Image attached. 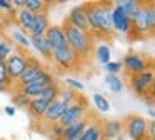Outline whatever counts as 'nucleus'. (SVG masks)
Segmentation results:
<instances>
[{
	"mask_svg": "<svg viewBox=\"0 0 155 140\" xmlns=\"http://www.w3.org/2000/svg\"><path fill=\"white\" fill-rule=\"evenodd\" d=\"M88 33L94 38H110L114 37L112 28V3L110 2H87L84 3Z\"/></svg>",
	"mask_w": 155,
	"mask_h": 140,
	"instance_id": "1",
	"label": "nucleus"
},
{
	"mask_svg": "<svg viewBox=\"0 0 155 140\" xmlns=\"http://www.w3.org/2000/svg\"><path fill=\"white\" fill-rule=\"evenodd\" d=\"M64 28L65 38H67V45L70 47V50L78 57V58H88L94 53V45H95V38L90 35L88 32L78 30L75 27L68 25V23H62Z\"/></svg>",
	"mask_w": 155,
	"mask_h": 140,
	"instance_id": "2",
	"label": "nucleus"
},
{
	"mask_svg": "<svg viewBox=\"0 0 155 140\" xmlns=\"http://www.w3.org/2000/svg\"><path fill=\"white\" fill-rule=\"evenodd\" d=\"M155 30V7L153 3H143L137 15L132 18L130 35L134 38H147Z\"/></svg>",
	"mask_w": 155,
	"mask_h": 140,
	"instance_id": "3",
	"label": "nucleus"
},
{
	"mask_svg": "<svg viewBox=\"0 0 155 140\" xmlns=\"http://www.w3.org/2000/svg\"><path fill=\"white\" fill-rule=\"evenodd\" d=\"M120 62H122V67H124V73L127 77L138 75V73H143V72H150L152 65H153L150 57H147L145 53H138V52L125 53Z\"/></svg>",
	"mask_w": 155,
	"mask_h": 140,
	"instance_id": "4",
	"label": "nucleus"
},
{
	"mask_svg": "<svg viewBox=\"0 0 155 140\" xmlns=\"http://www.w3.org/2000/svg\"><path fill=\"white\" fill-rule=\"evenodd\" d=\"M147 118L137 113H130L122 120L125 138L128 140H148L147 137Z\"/></svg>",
	"mask_w": 155,
	"mask_h": 140,
	"instance_id": "5",
	"label": "nucleus"
},
{
	"mask_svg": "<svg viewBox=\"0 0 155 140\" xmlns=\"http://www.w3.org/2000/svg\"><path fill=\"white\" fill-rule=\"evenodd\" d=\"M153 82H155L153 70L128 77V87H130V90L138 97L150 95V93L153 92Z\"/></svg>",
	"mask_w": 155,
	"mask_h": 140,
	"instance_id": "6",
	"label": "nucleus"
},
{
	"mask_svg": "<svg viewBox=\"0 0 155 140\" xmlns=\"http://www.w3.org/2000/svg\"><path fill=\"white\" fill-rule=\"evenodd\" d=\"M87 115H88L87 98H85V97H78L77 102H74L72 105L67 107V110L64 112V115L58 120V123H60L62 127H67V125H70V123H75V122H78V120L85 118Z\"/></svg>",
	"mask_w": 155,
	"mask_h": 140,
	"instance_id": "7",
	"label": "nucleus"
},
{
	"mask_svg": "<svg viewBox=\"0 0 155 140\" xmlns=\"http://www.w3.org/2000/svg\"><path fill=\"white\" fill-rule=\"evenodd\" d=\"M52 62L62 70H75L80 67V62L82 58H78L74 52L70 50V47H64L60 50H54L52 52Z\"/></svg>",
	"mask_w": 155,
	"mask_h": 140,
	"instance_id": "8",
	"label": "nucleus"
},
{
	"mask_svg": "<svg viewBox=\"0 0 155 140\" xmlns=\"http://www.w3.org/2000/svg\"><path fill=\"white\" fill-rule=\"evenodd\" d=\"M5 68H7V73H8V78L12 82H17L18 77L25 72L27 68V58H25V52L24 50H17L14 52L7 60H5Z\"/></svg>",
	"mask_w": 155,
	"mask_h": 140,
	"instance_id": "9",
	"label": "nucleus"
},
{
	"mask_svg": "<svg viewBox=\"0 0 155 140\" xmlns=\"http://www.w3.org/2000/svg\"><path fill=\"white\" fill-rule=\"evenodd\" d=\"M112 28L114 32L122 33V35H130V30H132V20L128 18L127 15L124 13V10L120 7L114 5L112 3Z\"/></svg>",
	"mask_w": 155,
	"mask_h": 140,
	"instance_id": "10",
	"label": "nucleus"
},
{
	"mask_svg": "<svg viewBox=\"0 0 155 140\" xmlns=\"http://www.w3.org/2000/svg\"><path fill=\"white\" fill-rule=\"evenodd\" d=\"M44 37H45V40H47L48 47L52 48V52L67 47V38H65V33H64L62 25H50Z\"/></svg>",
	"mask_w": 155,
	"mask_h": 140,
	"instance_id": "11",
	"label": "nucleus"
},
{
	"mask_svg": "<svg viewBox=\"0 0 155 140\" xmlns=\"http://www.w3.org/2000/svg\"><path fill=\"white\" fill-rule=\"evenodd\" d=\"M65 23L75 27L78 30H84V32H88V25H87V18H85V10L84 5H75L70 8L67 18L64 20Z\"/></svg>",
	"mask_w": 155,
	"mask_h": 140,
	"instance_id": "12",
	"label": "nucleus"
},
{
	"mask_svg": "<svg viewBox=\"0 0 155 140\" xmlns=\"http://www.w3.org/2000/svg\"><path fill=\"white\" fill-rule=\"evenodd\" d=\"M65 110H67V105H64L60 100H54V102H50L47 105V108H45V113H44V117H42V122L47 123V127L52 125V123H57L58 120L62 118V115H64Z\"/></svg>",
	"mask_w": 155,
	"mask_h": 140,
	"instance_id": "13",
	"label": "nucleus"
},
{
	"mask_svg": "<svg viewBox=\"0 0 155 140\" xmlns=\"http://www.w3.org/2000/svg\"><path fill=\"white\" fill-rule=\"evenodd\" d=\"M100 125H102V138L104 140H115L118 135L124 133L122 120H115V118L102 120Z\"/></svg>",
	"mask_w": 155,
	"mask_h": 140,
	"instance_id": "14",
	"label": "nucleus"
},
{
	"mask_svg": "<svg viewBox=\"0 0 155 140\" xmlns=\"http://www.w3.org/2000/svg\"><path fill=\"white\" fill-rule=\"evenodd\" d=\"M88 122H90V117H85V118L78 120L75 123H70V125L64 127V133H62V140H75L84 133V130L87 128Z\"/></svg>",
	"mask_w": 155,
	"mask_h": 140,
	"instance_id": "15",
	"label": "nucleus"
},
{
	"mask_svg": "<svg viewBox=\"0 0 155 140\" xmlns=\"http://www.w3.org/2000/svg\"><path fill=\"white\" fill-rule=\"evenodd\" d=\"M34 18H35L34 13H30L25 8L17 10V12L14 13V20H15V23H17V28L22 30L24 33H30L32 27H34Z\"/></svg>",
	"mask_w": 155,
	"mask_h": 140,
	"instance_id": "16",
	"label": "nucleus"
},
{
	"mask_svg": "<svg viewBox=\"0 0 155 140\" xmlns=\"http://www.w3.org/2000/svg\"><path fill=\"white\" fill-rule=\"evenodd\" d=\"M48 27H50L48 12L38 13V15H35V18H34V27H32V30H30V33H28V35H30V37H44L45 32L48 30Z\"/></svg>",
	"mask_w": 155,
	"mask_h": 140,
	"instance_id": "17",
	"label": "nucleus"
},
{
	"mask_svg": "<svg viewBox=\"0 0 155 140\" xmlns=\"http://www.w3.org/2000/svg\"><path fill=\"white\" fill-rule=\"evenodd\" d=\"M102 120L95 118L90 120L87 125V128L84 130V133H82L80 137H78V140H104L102 138V125H100Z\"/></svg>",
	"mask_w": 155,
	"mask_h": 140,
	"instance_id": "18",
	"label": "nucleus"
},
{
	"mask_svg": "<svg viewBox=\"0 0 155 140\" xmlns=\"http://www.w3.org/2000/svg\"><path fill=\"white\" fill-rule=\"evenodd\" d=\"M47 105L48 103L45 102V100H42L40 97H38V98H30V102H28V105H27V112L34 120H42Z\"/></svg>",
	"mask_w": 155,
	"mask_h": 140,
	"instance_id": "19",
	"label": "nucleus"
},
{
	"mask_svg": "<svg viewBox=\"0 0 155 140\" xmlns=\"http://www.w3.org/2000/svg\"><path fill=\"white\" fill-rule=\"evenodd\" d=\"M12 45H17V50H24L27 52V48H30V35L28 33H24L22 30L14 28L10 32V38Z\"/></svg>",
	"mask_w": 155,
	"mask_h": 140,
	"instance_id": "20",
	"label": "nucleus"
},
{
	"mask_svg": "<svg viewBox=\"0 0 155 140\" xmlns=\"http://www.w3.org/2000/svg\"><path fill=\"white\" fill-rule=\"evenodd\" d=\"M30 47L37 53H40V57H44L45 60L52 58V48L48 47L45 37H30Z\"/></svg>",
	"mask_w": 155,
	"mask_h": 140,
	"instance_id": "21",
	"label": "nucleus"
},
{
	"mask_svg": "<svg viewBox=\"0 0 155 140\" xmlns=\"http://www.w3.org/2000/svg\"><path fill=\"white\" fill-rule=\"evenodd\" d=\"M114 5L120 7L125 15L132 20L140 10V7L143 5V2H140V0H118V2H114Z\"/></svg>",
	"mask_w": 155,
	"mask_h": 140,
	"instance_id": "22",
	"label": "nucleus"
},
{
	"mask_svg": "<svg viewBox=\"0 0 155 140\" xmlns=\"http://www.w3.org/2000/svg\"><path fill=\"white\" fill-rule=\"evenodd\" d=\"M44 70V67H28L25 68V72L18 77V80L15 82V87H20V85H27V83H32L37 80V77L40 75V72Z\"/></svg>",
	"mask_w": 155,
	"mask_h": 140,
	"instance_id": "23",
	"label": "nucleus"
},
{
	"mask_svg": "<svg viewBox=\"0 0 155 140\" xmlns=\"http://www.w3.org/2000/svg\"><path fill=\"white\" fill-rule=\"evenodd\" d=\"M15 88L20 90V92L24 93L25 97H28V98H38V97L42 95V92H44L45 85H40V83H37V82H32V83H27V85L15 87Z\"/></svg>",
	"mask_w": 155,
	"mask_h": 140,
	"instance_id": "24",
	"label": "nucleus"
},
{
	"mask_svg": "<svg viewBox=\"0 0 155 140\" xmlns=\"http://www.w3.org/2000/svg\"><path fill=\"white\" fill-rule=\"evenodd\" d=\"M94 53H95V60H97L100 65H107L112 60V52H110V47H108L107 43H98L94 48Z\"/></svg>",
	"mask_w": 155,
	"mask_h": 140,
	"instance_id": "25",
	"label": "nucleus"
},
{
	"mask_svg": "<svg viewBox=\"0 0 155 140\" xmlns=\"http://www.w3.org/2000/svg\"><path fill=\"white\" fill-rule=\"evenodd\" d=\"M52 2H47V0H25V10H28L34 15H38V13H44L48 10Z\"/></svg>",
	"mask_w": 155,
	"mask_h": 140,
	"instance_id": "26",
	"label": "nucleus"
},
{
	"mask_svg": "<svg viewBox=\"0 0 155 140\" xmlns=\"http://www.w3.org/2000/svg\"><path fill=\"white\" fill-rule=\"evenodd\" d=\"M60 88H62V85L57 82V80H55V82H52L50 85H47V87L44 88V92H42L40 98H42V100H45L47 103L54 102V100H57V98H58Z\"/></svg>",
	"mask_w": 155,
	"mask_h": 140,
	"instance_id": "27",
	"label": "nucleus"
},
{
	"mask_svg": "<svg viewBox=\"0 0 155 140\" xmlns=\"http://www.w3.org/2000/svg\"><path fill=\"white\" fill-rule=\"evenodd\" d=\"M105 85L112 93H120L124 90V80L120 78V75H105Z\"/></svg>",
	"mask_w": 155,
	"mask_h": 140,
	"instance_id": "28",
	"label": "nucleus"
},
{
	"mask_svg": "<svg viewBox=\"0 0 155 140\" xmlns=\"http://www.w3.org/2000/svg\"><path fill=\"white\" fill-rule=\"evenodd\" d=\"M92 102H94L95 108L98 110V112L102 113H108L110 112V102H108V98L104 95V93H94V97H92Z\"/></svg>",
	"mask_w": 155,
	"mask_h": 140,
	"instance_id": "29",
	"label": "nucleus"
},
{
	"mask_svg": "<svg viewBox=\"0 0 155 140\" xmlns=\"http://www.w3.org/2000/svg\"><path fill=\"white\" fill-rule=\"evenodd\" d=\"M78 93L77 92H74V90H70V88H67V87H62L60 88V93H58V98L57 100H60L64 105H72L74 102H77L78 100Z\"/></svg>",
	"mask_w": 155,
	"mask_h": 140,
	"instance_id": "30",
	"label": "nucleus"
},
{
	"mask_svg": "<svg viewBox=\"0 0 155 140\" xmlns=\"http://www.w3.org/2000/svg\"><path fill=\"white\" fill-rule=\"evenodd\" d=\"M28 102H30V98H28V97H25L20 90L15 88V92L12 93V107H15V108H22V110H27Z\"/></svg>",
	"mask_w": 155,
	"mask_h": 140,
	"instance_id": "31",
	"label": "nucleus"
},
{
	"mask_svg": "<svg viewBox=\"0 0 155 140\" xmlns=\"http://www.w3.org/2000/svg\"><path fill=\"white\" fill-rule=\"evenodd\" d=\"M14 53V45L8 38H0V62H5Z\"/></svg>",
	"mask_w": 155,
	"mask_h": 140,
	"instance_id": "32",
	"label": "nucleus"
},
{
	"mask_svg": "<svg viewBox=\"0 0 155 140\" xmlns=\"http://www.w3.org/2000/svg\"><path fill=\"white\" fill-rule=\"evenodd\" d=\"M104 67H105L107 75H120V73H124V67H122L120 60H110V62Z\"/></svg>",
	"mask_w": 155,
	"mask_h": 140,
	"instance_id": "33",
	"label": "nucleus"
},
{
	"mask_svg": "<svg viewBox=\"0 0 155 140\" xmlns=\"http://www.w3.org/2000/svg\"><path fill=\"white\" fill-rule=\"evenodd\" d=\"M37 83H40V85H50L52 82H55V77H54V73L50 72V70H47V68H44L40 72V75L37 77V80H35Z\"/></svg>",
	"mask_w": 155,
	"mask_h": 140,
	"instance_id": "34",
	"label": "nucleus"
},
{
	"mask_svg": "<svg viewBox=\"0 0 155 140\" xmlns=\"http://www.w3.org/2000/svg\"><path fill=\"white\" fill-rule=\"evenodd\" d=\"M64 82H65V87H67V88L74 90V92H77V93H78V92H84V88H85V85L80 82V80L72 78V77H67Z\"/></svg>",
	"mask_w": 155,
	"mask_h": 140,
	"instance_id": "35",
	"label": "nucleus"
},
{
	"mask_svg": "<svg viewBox=\"0 0 155 140\" xmlns=\"http://www.w3.org/2000/svg\"><path fill=\"white\" fill-rule=\"evenodd\" d=\"M62 133H64V127L60 125V123H52V125H48V135H50L52 140H62Z\"/></svg>",
	"mask_w": 155,
	"mask_h": 140,
	"instance_id": "36",
	"label": "nucleus"
},
{
	"mask_svg": "<svg viewBox=\"0 0 155 140\" xmlns=\"http://www.w3.org/2000/svg\"><path fill=\"white\" fill-rule=\"evenodd\" d=\"M0 83L8 85V87L14 83L10 78H8V73H7V68H5V63H4V62H0Z\"/></svg>",
	"mask_w": 155,
	"mask_h": 140,
	"instance_id": "37",
	"label": "nucleus"
},
{
	"mask_svg": "<svg viewBox=\"0 0 155 140\" xmlns=\"http://www.w3.org/2000/svg\"><path fill=\"white\" fill-rule=\"evenodd\" d=\"M0 12H5V13H15L14 7H12L10 0H0Z\"/></svg>",
	"mask_w": 155,
	"mask_h": 140,
	"instance_id": "38",
	"label": "nucleus"
},
{
	"mask_svg": "<svg viewBox=\"0 0 155 140\" xmlns=\"http://www.w3.org/2000/svg\"><path fill=\"white\" fill-rule=\"evenodd\" d=\"M147 137H148V140H155V120H150V122H148Z\"/></svg>",
	"mask_w": 155,
	"mask_h": 140,
	"instance_id": "39",
	"label": "nucleus"
},
{
	"mask_svg": "<svg viewBox=\"0 0 155 140\" xmlns=\"http://www.w3.org/2000/svg\"><path fill=\"white\" fill-rule=\"evenodd\" d=\"M10 2H12V7H14L15 12L25 8V0H10Z\"/></svg>",
	"mask_w": 155,
	"mask_h": 140,
	"instance_id": "40",
	"label": "nucleus"
},
{
	"mask_svg": "<svg viewBox=\"0 0 155 140\" xmlns=\"http://www.w3.org/2000/svg\"><path fill=\"white\" fill-rule=\"evenodd\" d=\"M4 112H5V115H7V117H14L15 113H17V108H15V107H12V105H7L4 108Z\"/></svg>",
	"mask_w": 155,
	"mask_h": 140,
	"instance_id": "41",
	"label": "nucleus"
},
{
	"mask_svg": "<svg viewBox=\"0 0 155 140\" xmlns=\"http://www.w3.org/2000/svg\"><path fill=\"white\" fill-rule=\"evenodd\" d=\"M5 27H7V23H5V20L0 17V35H4V32H5Z\"/></svg>",
	"mask_w": 155,
	"mask_h": 140,
	"instance_id": "42",
	"label": "nucleus"
},
{
	"mask_svg": "<svg viewBox=\"0 0 155 140\" xmlns=\"http://www.w3.org/2000/svg\"><path fill=\"white\" fill-rule=\"evenodd\" d=\"M8 90H10V87H8V85L0 83V93H5V92H8Z\"/></svg>",
	"mask_w": 155,
	"mask_h": 140,
	"instance_id": "43",
	"label": "nucleus"
},
{
	"mask_svg": "<svg viewBox=\"0 0 155 140\" xmlns=\"http://www.w3.org/2000/svg\"><path fill=\"white\" fill-rule=\"evenodd\" d=\"M148 117H150V118L153 120V117H155V112H153V107H148Z\"/></svg>",
	"mask_w": 155,
	"mask_h": 140,
	"instance_id": "44",
	"label": "nucleus"
},
{
	"mask_svg": "<svg viewBox=\"0 0 155 140\" xmlns=\"http://www.w3.org/2000/svg\"><path fill=\"white\" fill-rule=\"evenodd\" d=\"M115 140H125V135H124V133H122V135H118V137H117V138H115Z\"/></svg>",
	"mask_w": 155,
	"mask_h": 140,
	"instance_id": "45",
	"label": "nucleus"
}]
</instances>
